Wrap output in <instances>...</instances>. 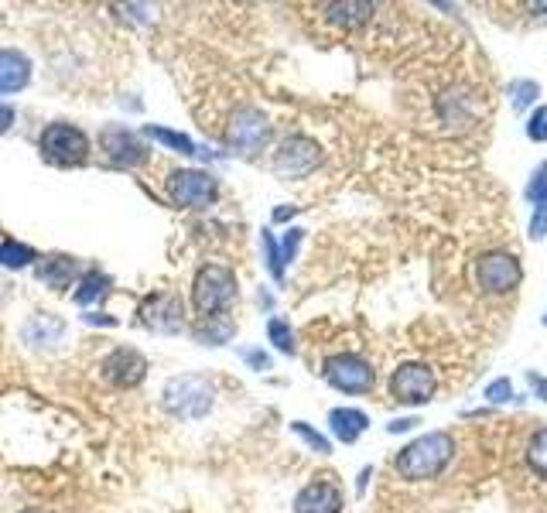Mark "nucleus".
I'll return each mask as SVG.
<instances>
[{
	"mask_svg": "<svg viewBox=\"0 0 547 513\" xmlns=\"http://www.w3.org/2000/svg\"><path fill=\"white\" fill-rule=\"evenodd\" d=\"M455 455H459V438L448 428H428L418 431L411 442L400 445L394 459H390V469H394L400 483H435V479H442L452 469Z\"/></svg>",
	"mask_w": 547,
	"mask_h": 513,
	"instance_id": "obj_1",
	"label": "nucleus"
},
{
	"mask_svg": "<svg viewBox=\"0 0 547 513\" xmlns=\"http://www.w3.org/2000/svg\"><path fill=\"white\" fill-rule=\"evenodd\" d=\"M236 298H240V281L230 264L209 260L192 274V312L199 322L226 315L236 305Z\"/></svg>",
	"mask_w": 547,
	"mask_h": 513,
	"instance_id": "obj_2",
	"label": "nucleus"
},
{
	"mask_svg": "<svg viewBox=\"0 0 547 513\" xmlns=\"http://www.w3.org/2000/svg\"><path fill=\"white\" fill-rule=\"evenodd\" d=\"M472 284L483 298H506L524 284V260L513 250L489 247L472 260Z\"/></svg>",
	"mask_w": 547,
	"mask_h": 513,
	"instance_id": "obj_3",
	"label": "nucleus"
},
{
	"mask_svg": "<svg viewBox=\"0 0 547 513\" xmlns=\"http://www.w3.org/2000/svg\"><path fill=\"white\" fill-rule=\"evenodd\" d=\"M318 373H322L325 387H332L336 394H346V397H366L377 390V366H373L370 356L353 353V349L325 356Z\"/></svg>",
	"mask_w": 547,
	"mask_h": 513,
	"instance_id": "obj_4",
	"label": "nucleus"
},
{
	"mask_svg": "<svg viewBox=\"0 0 547 513\" xmlns=\"http://www.w3.org/2000/svg\"><path fill=\"white\" fill-rule=\"evenodd\" d=\"M387 394L397 407H407L411 414H418L421 407H428L438 394V373L431 363L424 360H404L390 370Z\"/></svg>",
	"mask_w": 547,
	"mask_h": 513,
	"instance_id": "obj_5",
	"label": "nucleus"
},
{
	"mask_svg": "<svg viewBox=\"0 0 547 513\" xmlns=\"http://www.w3.org/2000/svg\"><path fill=\"white\" fill-rule=\"evenodd\" d=\"M161 407L175 421H199L216 407V387L199 373H182V377H171L161 390Z\"/></svg>",
	"mask_w": 547,
	"mask_h": 513,
	"instance_id": "obj_6",
	"label": "nucleus"
},
{
	"mask_svg": "<svg viewBox=\"0 0 547 513\" xmlns=\"http://www.w3.org/2000/svg\"><path fill=\"white\" fill-rule=\"evenodd\" d=\"M223 141H226V148H230L233 154H240V158H257V154H264L267 148H271L274 124L260 107L243 103V107H236L230 113V120H226Z\"/></svg>",
	"mask_w": 547,
	"mask_h": 513,
	"instance_id": "obj_7",
	"label": "nucleus"
},
{
	"mask_svg": "<svg viewBox=\"0 0 547 513\" xmlns=\"http://www.w3.org/2000/svg\"><path fill=\"white\" fill-rule=\"evenodd\" d=\"M325 165V148L308 134H288L271 151V171L281 182H305Z\"/></svg>",
	"mask_w": 547,
	"mask_h": 513,
	"instance_id": "obj_8",
	"label": "nucleus"
},
{
	"mask_svg": "<svg viewBox=\"0 0 547 513\" xmlns=\"http://www.w3.org/2000/svg\"><path fill=\"white\" fill-rule=\"evenodd\" d=\"M38 151L55 168H83L93 151V141L83 127L69 124V120H52L38 134Z\"/></svg>",
	"mask_w": 547,
	"mask_h": 513,
	"instance_id": "obj_9",
	"label": "nucleus"
},
{
	"mask_svg": "<svg viewBox=\"0 0 547 513\" xmlns=\"http://www.w3.org/2000/svg\"><path fill=\"white\" fill-rule=\"evenodd\" d=\"M168 202L175 209H212L219 202V178L206 168H175L165 178Z\"/></svg>",
	"mask_w": 547,
	"mask_h": 513,
	"instance_id": "obj_10",
	"label": "nucleus"
},
{
	"mask_svg": "<svg viewBox=\"0 0 547 513\" xmlns=\"http://www.w3.org/2000/svg\"><path fill=\"white\" fill-rule=\"evenodd\" d=\"M100 151L106 154L113 168H141L148 165V144L141 141L137 130H130L124 124H106L100 130Z\"/></svg>",
	"mask_w": 547,
	"mask_h": 513,
	"instance_id": "obj_11",
	"label": "nucleus"
},
{
	"mask_svg": "<svg viewBox=\"0 0 547 513\" xmlns=\"http://www.w3.org/2000/svg\"><path fill=\"white\" fill-rule=\"evenodd\" d=\"M137 319H141V325H148L151 332L175 336V332L185 329V305L175 291H154V295L141 301Z\"/></svg>",
	"mask_w": 547,
	"mask_h": 513,
	"instance_id": "obj_12",
	"label": "nucleus"
},
{
	"mask_svg": "<svg viewBox=\"0 0 547 513\" xmlns=\"http://www.w3.org/2000/svg\"><path fill=\"white\" fill-rule=\"evenodd\" d=\"M103 380L110 387L117 390H134L144 384V377H148V360H144L141 349L134 346H117L110 356L103 360Z\"/></svg>",
	"mask_w": 547,
	"mask_h": 513,
	"instance_id": "obj_13",
	"label": "nucleus"
},
{
	"mask_svg": "<svg viewBox=\"0 0 547 513\" xmlns=\"http://www.w3.org/2000/svg\"><path fill=\"white\" fill-rule=\"evenodd\" d=\"M295 513H342L346 510V493L332 476H315L295 493L291 503Z\"/></svg>",
	"mask_w": 547,
	"mask_h": 513,
	"instance_id": "obj_14",
	"label": "nucleus"
},
{
	"mask_svg": "<svg viewBox=\"0 0 547 513\" xmlns=\"http://www.w3.org/2000/svg\"><path fill=\"white\" fill-rule=\"evenodd\" d=\"M524 202L530 206L527 240L544 243L547 240V158H541L534 168H530V178L524 185Z\"/></svg>",
	"mask_w": 547,
	"mask_h": 513,
	"instance_id": "obj_15",
	"label": "nucleus"
},
{
	"mask_svg": "<svg viewBox=\"0 0 547 513\" xmlns=\"http://www.w3.org/2000/svg\"><path fill=\"white\" fill-rule=\"evenodd\" d=\"M325 428H329V438L339 445H356L359 438L370 431V414L363 407H353V404H339L325 414Z\"/></svg>",
	"mask_w": 547,
	"mask_h": 513,
	"instance_id": "obj_16",
	"label": "nucleus"
},
{
	"mask_svg": "<svg viewBox=\"0 0 547 513\" xmlns=\"http://www.w3.org/2000/svg\"><path fill=\"white\" fill-rule=\"evenodd\" d=\"M35 278L42 281L45 288L62 291V288H72V284L83 278V267H79V260L69 254H48V257H38Z\"/></svg>",
	"mask_w": 547,
	"mask_h": 513,
	"instance_id": "obj_17",
	"label": "nucleus"
},
{
	"mask_svg": "<svg viewBox=\"0 0 547 513\" xmlns=\"http://www.w3.org/2000/svg\"><path fill=\"white\" fill-rule=\"evenodd\" d=\"M31 59L21 48H0V96L24 93L31 86Z\"/></svg>",
	"mask_w": 547,
	"mask_h": 513,
	"instance_id": "obj_18",
	"label": "nucleus"
},
{
	"mask_svg": "<svg viewBox=\"0 0 547 513\" xmlns=\"http://www.w3.org/2000/svg\"><path fill=\"white\" fill-rule=\"evenodd\" d=\"M438 117H442V124H472L479 113V100L476 93H472L469 86H452L445 89L442 96H438Z\"/></svg>",
	"mask_w": 547,
	"mask_h": 513,
	"instance_id": "obj_19",
	"label": "nucleus"
},
{
	"mask_svg": "<svg viewBox=\"0 0 547 513\" xmlns=\"http://www.w3.org/2000/svg\"><path fill=\"white\" fill-rule=\"evenodd\" d=\"M377 14V4H359V0H339V4H322V18L332 24V28L342 31H356L363 24L373 21Z\"/></svg>",
	"mask_w": 547,
	"mask_h": 513,
	"instance_id": "obj_20",
	"label": "nucleus"
},
{
	"mask_svg": "<svg viewBox=\"0 0 547 513\" xmlns=\"http://www.w3.org/2000/svg\"><path fill=\"white\" fill-rule=\"evenodd\" d=\"M541 96H544L541 79L513 76L510 83H506V103H510V110L517 113V117H527V113L534 110L537 103H544Z\"/></svg>",
	"mask_w": 547,
	"mask_h": 513,
	"instance_id": "obj_21",
	"label": "nucleus"
},
{
	"mask_svg": "<svg viewBox=\"0 0 547 513\" xmlns=\"http://www.w3.org/2000/svg\"><path fill=\"white\" fill-rule=\"evenodd\" d=\"M483 404L486 407H524L527 404V394H520L517 384L510 377H493L489 384L483 387Z\"/></svg>",
	"mask_w": 547,
	"mask_h": 513,
	"instance_id": "obj_22",
	"label": "nucleus"
},
{
	"mask_svg": "<svg viewBox=\"0 0 547 513\" xmlns=\"http://www.w3.org/2000/svg\"><path fill=\"white\" fill-rule=\"evenodd\" d=\"M110 288H113V281H110V274H103V271H96V267H89V271L79 278V288H76V305H100V301L110 295Z\"/></svg>",
	"mask_w": 547,
	"mask_h": 513,
	"instance_id": "obj_23",
	"label": "nucleus"
},
{
	"mask_svg": "<svg viewBox=\"0 0 547 513\" xmlns=\"http://www.w3.org/2000/svg\"><path fill=\"white\" fill-rule=\"evenodd\" d=\"M524 462L537 479L547 483V425H537L524 442Z\"/></svg>",
	"mask_w": 547,
	"mask_h": 513,
	"instance_id": "obj_24",
	"label": "nucleus"
},
{
	"mask_svg": "<svg viewBox=\"0 0 547 513\" xmlns=\"http://www.w3.org/2000/svg\"><path fill=\"white\" fill-rule=\"evenodd\" d=\"M267 342H271L281 356H298V332L284 315H271V319H267Z\"/></svg>",
	"mask_w": 547,
	"mask_h": 513,
	"instance_id": "obj_25",
	"label": "nucleus"
},
{
	"mask_svg": "<svg viewBox=\"0 0 547 513\" xmlns=\"http://www.w3.org/2000/svg\"><path fill=\"white\" fill-rule=\"evenodd\" d=\"M195 342H202V346H226L233 336H236V322L226 319V315H219V319H206L199 322L192 329Z\"/></svg>",
	"mask_w": 547,
	"mask_h": 513,
	"instance_id": "obj_26",
	"label": "nucleus"
},
{
	"mask_svg": "<svg viewBox=\"0 0 547 513\" xmlns=\"http://www.w3.org/2000/svg\"><path fill=\"white\" fill-rule=\"evenodd\" d=\"M144 134H148L151 141L165 144V148H171L175 154H185V158H195V154H199V144H195L189 134H182V130H171V127H161V124H148V127H144Z\"/></svg>",
	"mask_w": 547,
	"mask_h": 513,
	"instance_id": "obj_27",
	"label": "nucleus"
},
{
	"mask_svg": "<svg viewBox=\"0 0 547 513\" xmlns=\"http://www.w3.org/2000/svg\"><path fill=\"white\" fill-rule=\"evenodd\" d=\"M288 428H291V435H295L308 452H315V455H332V445H336V442L329 438V431H318L315 425H308V421H301V418L291 421Z\"/></svg>",
	"mask_w": 547,
	"mask_h": 513,
	"instance_id": "obj_28",
	"label": "nucleus"
},
{
	"mask_svg": "<svg viewBox=\"0 0 547 513\" xmlns=\"http://www.w3.org/2000/svg\"><path fill=\"white\" fill-rule=\"evenodd\" d=\"M38 264V250L28 247V243L21 240H4L0 243V267H7V271H24V267Z\"/></svg>",
	"mask_w": 547,
	"mask_h": 513,
	"instance_id": "obj_29",
	"label": "nucleus"
},
{
	"mask_svg": "<svg viewBox=\"0 0 547 513\" xmlns=\"http://www.w3.org/2000/svg\"><path fill=\"white\" fill-rule=\"evenodd\" d=\"M260 250H264V267H267V274H271V281L284 284L288 267H284V260H281V243H277L274 230H260Z\"/></svg>",
	"mask_w": 547,
	"mask_h": 513,
	"instance_id": "obj_30",
	"label": "nucleus"
},
{
	"mask_svg": "<svg viewBox=\"0 0 547 513\" xmlns=\"http://www.w3.org/2000/svg\"><path fill=\"white\" fill-rule=\"evenodd\" d=\"M524 137L530 144H547V103H537L524 117Z\"/></svg>",
	"mask_w": 547,
	"mask_h": 513,
	"instance_id": "obj_31",
	"label": "nucleus"
},
{
	"mask_svg": "<svg viewBox=\"0 0 547 513\" xmlns=\"http://www.w3.org/2000/svg\"><path fill=\"white\" fill-rule=\"evenodd\" d=\"M305 226H288V230L281 233V260H284V267H291L298 260V250H301V243H305Z\"/></svg>",
	"mask_w": 547,
	"mask_h": 513,
	"instance_id": "obj_32",
	"label": "nucleus"
},
{
	"mask_svg": "<svg viewBox=\"0 0 547 513\" xmlns=\"http://www.w3.org/2000/svg\"><path fill=\"white\" fill-rule=\"evenodd\" d=\"M240 360L250 366V370H257V373H267V370H274V360H271V353L267 349H260V346H243L240 349Z\"/></svg>",
	"mask_w": 547,
	"mask_h": 513,
	"instance_id": "obj_33",
	"label": "nucleus"
},
{
	"mask_svg": "<svg viewBox=\"0 0 547 513\" xmlns=\"http://www.w3.org/2000/svg\"><path fill=\"white\" fill-rule=\"evenodd\" d=\"M421 414H400V418H390L387 425H383V431H387L390 438L397 435H411V431H421Z\"/></svg>",
	"mask_w": 547,
	"mask_h": 513,
	"instance_id": "obj_34",
	"label": "nucleus"
},
{
	"mask_svg": "<svg viewBox=\"0 0 547 513\" xmlns=\"http://www.w3.org/2000/svg\"><path fill=\"white\" fill-rule=\"evenodd\" d=\"M524 384H527V397H534V401L547 404V373L527 370L524 373Z\"/></svg>",
	"mask_w": 547,
	"mask_h": 513,
	"instance_id": "obj_35",
	"label": "nucleus"
},
{
	"mask_svg": "<svg viewBox=\"0 0 547 513\" xmlns=\"http://www.w3.org/2000/svg\"><path fill=\"white\" fill-rule=\"evenodd\" d=\"M373 476H377V466H363V469L356 472V496H359V500H363L366 490H370V479Z\"/></svg>",
	"mask_w": 547,
	"mask_h": 513,
	"instance_id": "obj_36",
	"label": "nucleus"
},
{
	"mask_svg": "<svg viewBox=\"0 0 547 513\" xmlns=\"http://www.w3.org/2000/svg\"><path fill=\"white\" fill-rule=\"evenodd\" d=\"M301 213V206H291V202H284V206H274L271 213V223H291Z\"/></svg>",
	"mask_w": 547,
	"mask_h": 513,
	"instance_id": "obj_37",
	"label": "nucleus"
},
{
	"mask_svg": "<svg viewBox=\"0 0 547 513\" xmlns=\"http://www.w3.org/2000/svg\"><path fill=\"white\" fill-rule=\"evenodd\" d=\"M14 120H18V113H14L11 103H0V134H7L14 127Z\"/></svg>",
	"mask_w": 547,
	"mask_h": 513,
	"instance_id": "obj_38",
	"label": "nucleus"
},
{
	"mask_svg": "<svg viewBox=\"0 0 547 513\" xmlns=\"http://www.w3.org/2000/svg\"><path fill=\"white\" fill-rule=\"evenodd\" d=\"M83 322H86V325H117V319H110L106 312H86V315H83Z\"/></svg>",
	"mask_w": 547,
	"mask_h": 513,
	"instance_id": "obj_39",
	"label": "nucleus"
},
{
	"mask_svg": "<svg viewBox=\"0 0 547 513\" xmlns=\"http://www.w3.org/2000/svg\"><path fill=\"white\" fill-rule=\"evenodd\" d=\"M541 325H544V329H547V305H544V315H541Z\"/></svg>",
	"mask_w": 547,
	"mask_h": 513,
	"instance_id": "obj_40",
	"label": "nucleus"
},
{
	"mask_svg": "<svg viewBox=\"0 0 547 513\" xmlns=\"http://www.w3.org/2000/svg\"><path fill=\"white\" fill-rule=\"evenodd\" d=\"M21 513H42V510H21Z\"/></svg>",
	"mask_w": 547,
	"mask_h": 513,
	"instance_id": "obj_41",
	"label": "nucleus"
},
{
	"mask_svg": "<svg viewBox=\"0 0 547 513\" xmlns=\"http://www.w3.org/2000/svg\"><path fill=\"white\" fill-rule=\"evenodd\" d=\"M0 243H4V240H0Z\"/></svg>",
	"mask_w": 547,
	"mask_h": 513,
	"instance_id": "obj_42",
	"label": "nucleus"
}]
</instances>
